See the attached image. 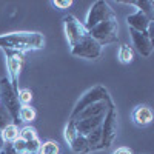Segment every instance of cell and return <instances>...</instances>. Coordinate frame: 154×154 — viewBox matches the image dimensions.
Segmentation results:
<instances>
[{"label":"cell","instance_id":"1","mask_svg":"<svg viewBox=\"0 0 154 154\" xmlns=\"http://www.w3.org/2000/svg\"><path fill=\"white\" fill-rule=\"evenodd\" d=\"M45 45V38L40 32H12L0 37V46L14 48L19 51L38 49Z\"/></svg>","mask_w":154,"mask_h":154},{"label":"cell","instance_id":"2","mask_svg":"<svg viewBox=\"0 0 154 154\" xmlns=\"http://www.w3.org/2000/svg\"><path fill=\"white\" fill-rule=\"evenodd\" d=\"M0 91H2V99L0 100H3L5 108L9 112V116L12 119H19V99L17 96H14V91H12V88L8 85L6 80H3L2 85H0Z\"/></svg>","mask_w":154,"mask_h":154},{"label":"cell","instance_id":"3","mask_svg":"<svg viewBox=\"0 0 154 154\" xmlns=\"http://www.w3.org/2000/svg\"><path fill=\"white\" fill-rule=\"evenodd\" d=\"M116 31H117V25H116V19H109V20H105L99 23L97 26H94L91 29V32L100 38V40H105V42H114L117 35H116Z\"/></svg>","mask_w":154,"mask_h":154},{"label":"cell","instance_id":"4","mask_svg":"<svg viewBox=\"0 0 154 154\" xmlns=\"http://www.w3.org/2000/svg\"><path fill=\"white\" fill-rule=\"evenodd\" d=\"M106 16H112V11L109 9V6L106 3H103V2H97L91 8L89 14H88V20H86L88 22V28L93 29L94 26H97L99 23L108 20Z\"/></svg>","mask_w":154,"mask_h":154},{"label":"cell","instance_id":"5","mask_svg":"<svg viewBox=\"0 0 154 154\" xmlns=\"http://www.w3.org/2000/svg\"><path fill=\"white\" fill-rule=\"evenodd\" d=\"M133 120L139 126H146L152 122V111L146 105H140L133 111Z\"/></svg>","mask_w":154,"mask_h":154},{"label":"cell","instance_id":"6","mask_svg":"<svg viewBox=\"0 0 154 154\" xmlns=\"http://www.w3.org/2000/svg\"><path fill=\"white\" fill-rule=\"evenodd\" d=\"M131 32H133V38H134V42H136L137 49L140 51V54L149 56V53H151L149 35H148V34H142V32H139V31H136V29H131Z\"/></svg>","mask_w":154,"mask_h":154},{"label":"cell","instance_id":"7","mask_svg":"<svg viewBox=\"0 0 154 154\" xmlns=\"http://www.w3.org/2000/svg\"><path fill=\"white\" fill-rule=\"evenodd\" d=\"M22 57L19 54H12L8 59V69H9V77H11V82L12 86L16 88V82L19 80V74H20V68H22Z\"/></svg>","mask_w":154,"mask_h":154},{"label":"cell","instance_id":"8","mask_svg":"<svg viewBox=\"0 0 154 154\" xmlns=\"http://www.w3.org/2000/svg\"><path fill=\"white\" fill-rule=\"evenodd\" d=\"M116 130H117V125H116V120H114V112H111L103 125V142L106 146H109V143L112 142Z\"/></svg>","mask_w":154,"mask_h":154},{"label":"cell","instance_id":"9","mask_svg":"<svg viewBox=\"0 0 154 154\" xmlns=\"http://www.w3.org/2000/svg\"><path fill=\"white\" fill-rule=\"evenodd\" d=\"M128 23H130L131 26H133V29L136 28V31L139 29V32H140V31H145V28L149 25V20L142 14V12L139 11V12H136L134 16L128 17Z\"/></svg>","mask_w":154,"mask_h":154},{"label":"cell","instance_id":"10","mask_svg":"<svg viewBox=\"0 0 154 154\" xmlns=\"http://www.w3.org/2000/svg\"><path fill=\"white\" fill-rule=\"evenodd\" d=\"M0 134H2L5 143L14 142V140L19 139V128H17V125H14V123H9V125H6V126L3 128L2 131H0Z\"/></svg>","mask_w":154,"mask_h":154},{"label":"cell","instance_id":"11","mask_svg":"<svg viewBox=\"0 0 154 154\" xmlns=\"http://www.w3.org/2000/svg\"><path fill=\"white\" fill-rule=\"evenodd\" d=\"M19 119L22 122H32L35 119V109L31 108L29 105H23L19 109Z\"/></svg>","mask_w":154,"mask_h":154},{"label":"cell","instance_id":"12","mask_svg":"<svg viewBox=\"0 0 154 154\" xmlns=\"http://www.w3.org/2000/svg\"><path fill=\"white\" fill-rule=\"evenodd\" d=\"M59 143L53 142V140H48V142H43L38 148V154H59Z\"/></svg>","mask_w":154,"mask_h":154},{"label":"cell","instance_id":"13","mask_svg":"<svg viewBox=\"0 0 154 154\" xmlns=\"http://www.w3.org/2000/svg\"><path fill=\"white\" fill-rule=\"evenodd\" d=\"M19 139H22L23 142H31V140L37 139V131L32 126H25L22 131H19Z\"/></svg>","mask_w":154,"mask_h":154},{"label":"cell","instance_id":"14","mask_svg":"<svg viewBox=\"0 0 154 154\" xmlns=\"http://www.w3.org/2000/svg\"><path fill=\"white\" fill-rule=\"evenodd\" d=\"M119 60H120L122 63H130V62H133V49L128 46V45L120 46V49H119Z\"/></svg>","mask_w":154,"mask_h":154},{"label":"cell","instance_id":"15","mask_svg":"<svg viewBox=\"0 0 154 154\" xmlns=\"http://www.w3.org/2000/svg\"><path fill=\"white\" fill-rule=\"evenodd\" d=\"M17 99H19V102H22L23 105H28L29 102L32 100V91L28 89V88H22L20 91L17 93Z\"/></svg>","mask_w":154,"mask_h":154},{"label":"cell","instance_id":"16","mask_svg":"<svg viewBox=\"0 0 154 154\" xmlns=\"http://www.w3.org/2000/svg\"><path fill=\"white\" fill-rule=\"evenodd\" d=\"M9 120H11V116L6 111V108L0 106V130H3L6 125H9Z\"/></svg>","mask_w":154,"mask_h":154},{"label":"cell","instance_id":"17","mask_svg":"<svg viewBox=\"0 0 154 154\" xmlns=\"http://www.w3.org/2000/svg\"><path fill=\"white\" fill-rule=\"evenodd\" d=\"M53 5L56 8H69L72 5L71 0H56V2H53Z\"/></svg>","mask_w":154,"mask_h":154},{"label":"cell","instance_id":"18","mask_svg":"<svg viewBox=\"0 0 154 154\" xmlns=\"http://www.w3.org/2000/svg\"><path fill=\"white\" fill-rule=\"evenodd\" d=\"M112 154H133L131 152V149L130 148H126V146H120V148H117Z\"/></svg>","mask_w":154,"mask_h":154},{"label":"cell","instance_id":"19","mask_svg":"<svg viewBox=\"0 0 154 154\" xmlns=\"http://www.w3.org/2000/svg\"><path fill=\"white\" fill-rule=\"evenodd\" d=\"M3 146H5V140H3V137H2V134H0V151L3 149Z\"/></svg>","mask_w":154,"mask_h":154}]
</instances>
